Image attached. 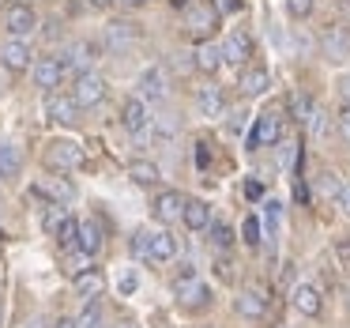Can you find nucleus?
Returning <instances> with one entry per match:
<instances>
[{"instance_id":"20","label":"nucleus","mask_w":350,"mask_h":328,"mask_svg":"<svg viewBox=\"0 0 350 328\" xmlns=\"http://www.w3.org/2000/svg\"><path fill=\"white\" fill-rule=\"evenodd\" d=\"M139 99H151V102H159V99H166V76H162L159 68H147L144 76H139Z\"/></svg>"},{"instance_id":"39","label":"nucleus","mask_w":350,"mask_h":328,"mask_svg":"<svg viewBox=\"0 0 350 328\" xmlns=\"http://www.w3.org/2000/svg\"><path fill=\"white\" fill-rule=\"evenodd\" d=\"M335 257L342 268H350V238H335Z\"/></svg>"},{"instance_id":"43","label":"nucleus","mask_w":350,"mask_h":328,"mask_svg":"<svg viewBox=\"0 0 350 328\" xmlns=\"http://www.w3.org/2000/svg\"><path fill=\"white\" fill-rule=\"evenodd\" d=\"M121 290H124V294H132V290H136V275H124V279H121Z\"/></svg>"},{"instance_id":"46","label":"nucleus","mask_w":350,"mask_h":328,"mask_svg":"<svg viewBox=\"0 0 350 328\" xmlns=\"http://www.w3.org/2000/svg\"><path fill=\"white\" fill-rule=\"evenodd\" d=\"M57 328H79V320H72V317H61V320H57Z\"/></svg>"},{"instance_id":"31","label":"nucleus","mask_w":350,"mask_h":328,"mask_svg":"<svg viewBox=\"0 0 350 328\" xmlns=\"http://www.w3.org/2000/svg\"><path fill=\"white\" fill-rule=\"evenodd\" d=\"M211 245L215 249H230V245H234V230H230L226 223H211Z\"/></svg>"},{"instance_id":"37","label":"nucleus","mask_w":350,"mask_h":328,"mask_svg":"<svg viewBox=\"0 0 350 328\" xmlns=\"http://www.w3.org/2000/svg\"><path fill=\"white\" fill-rule=\"evenodd\" d=\"M286 12L294 19H309V12H312V0H286Z\"/></svg>"},{"instance_id":"18","label":"nucleus","mask_w":350,"mask_h":328,"mask_svg":"<svg viewBox=\"0 0 350 328\" xmlns=\"http://www.w3.org/2000/svg\"><path fill=\"white\" fill-rule=\"evenodd\" d=\"M72 287H76L79 298H98L102 290H106V275H102L98 268H91V272H76Z\"/></svg>"},{"instance_id":"47","label":"nucleus","mask_w":350,"mask_h":328,"mask_svg":"<svg viewBox=\"0 0 350 328\" xmlns=\"http://www.w3.org/2000/svg\"><path fill=\"white\" fill-rule=\"evenodd\" d=\"M94 8H109V4H113V0H91Z\"/></svg>"},{"instance_id":"14","label":"nucleus","mask_w":350,"mask_h":328,"mask_svg":"<svg viewBox=\"0 0 350 328\" xmlns=\"http://www.w3.org/2000/svg\"><path fill=\"white\" fill-rule=\"evenodd\" d=\"M249 57H252V42H249V34L234 31L226 42H222V61H226V64H245Z\"/></svg>"},{"instance_id":"27","label":"nucleus","mask_w":350,"mask_h":328,"mask_svg":"<svg viewBox=\"0 0 350 328\" xmlns=\"http://www.w3.org/2000/svg\"><path fill=\"white\" fill-rule=\"evenodd\" d=\"M139 38V31H136V23H124V19H121V23H109V31H106V42H109V46H129V42H136Z\"/></svg>"},{"instance_id":"32","label":"nucleus","mask_w":350,"mask_h":328,"mask_svg":"<svg viewBox=\"0 0 350 328\" xmlns=\"http://www.w3.org/2000/svg\"><path fill=\"white\" fill-rule=\"evenodd\" d=\"M57 242H61V245H76L79 242V223L72 219V215H64L61 230H57Z\"/></svg>"},{"instance_id":"11","label":"nucleus","mask_w":350,"mask_h":328,"mask_svg":"<svg viewBox=\"0 0 350 328\" xmlns=\"http://www.w3.org/2000/svg\"><path fill=\"white\" fill-rule=\"evenodd\" d=\"M121 125L129 132H144L147 125H151V110H147V102L139 99V94H136V99H124L121 102Z\"/></svg>"},{"instance_id":"2","label":"nucleus","mask_w":350,"mask_h":328,"mask_svg":"<svg viewBox=\"0 0 350 328\" xmlns=\"http://www.w3.org/2000/svg\"><path fill=\"white\" fill-rule=\"evenodd\" d=\"M42 162H46L53 174H68V170H76L79 162H83V151H79L76 140H49Z\"/></svg>"},{"instance_id":"9","label":"nucleus","mask_w":350,"mask_h":328,"mask_svg":"<svg viewBox=\"0 0 350 328\" xmlns=\"http://www.w3.org/2000/svg\"><path fill=\"white\" fill-rule=\"evenodd\" d=\"M151 215L159 223H177L185 215V197H181V192H174V189L159 192V197L151 200Z\"/></svg>"},{"instance_id":"48","label":"nucleus","mask_w":350,"mask_h":328,"mask_svg":"<svg viewBox=\"0 0 350 328\" xmlns=\"http://www.w3.org/2000/svg\"><path fill=\"white\" fill-rule=\"evenodd\" d=\"M121 4H129V8H139V4H144V0H121Z\"/></svg>"},{"instance_id":"29","label":"nucleus","mask_w":350,"mask_h":328,"mask_svg":"<svg viewBox=\"0 0 350 328\" xmlns=\"http://www.w3.org/2000/svg\"><path fill=\"white\" fill-rule=\"evenodd\" d=\"M290 110H294V117H297V121H305V125H309L312 114H317V106L309 102V94H290Z\"/></svg>"},{"instance_id":"28","label":"nucleus","mask_w":350,"mask_h":328,"mask_svg":"<svg viewBox=\"0 0 350 328\" xmlns=\"http://www.w3.org/2000/svg\"><path fill=\"white\" fill-rule=\"evenodd\" d=\"M317 185H320V192H324V197H332V200L342 192V181H339V174H335V170H320Z\"/></svg>"},{"instance_id":"12","label":"nucleus","mask_w":350,"mask_h":328,"mask_svg":"<svg viewBox=\"0 0 350 328\" xmlns=\"http://www.w3.org/2000/svg\"><path fill=\"white\" fill-rule=\"evenodd\" d=\"M64 64H61V57H42L38 64H34V84L42 87V91H57L61 87V79H64Z\"/></svg>"},{"instance_id":"26","label":"nucleus","mask_w":350,"mask_h":328,"mask_svg":"<svg viewBox=\"0 0 350 328\" xmlns=\"http://www.w3.org/2000/svg\"><path fill=\"white\" fill-rule=\"evenodd\" d=\"M23 166V151L16 144H0V177H16Z\"/></svg>"},{"instance_id":"6","label":"nucleus","mask_w":350,"mask_h":328,"mask_svg":"<svg viewBox=\"0 0 350 328\" xmlns=\"http://www.w3.org/2000/svg\"><path fill=\"white\" fill-rule=\"evenodd\" d=\"M0 64H4L8 72H27L38 61H34V49H31L27 38H8L4 46H0Z\"/></svg>"},{"instance_id":"7","label":"nucleus","mask_w":350,"mask_h":328,"mask_svg":"<svg viewBox=\"0 0 350 328\" xmlns=\"http://www.w3.org/2000/svg\"><path fill=\"white\" fill-rule=\"evenodd\" d=\"M46 114H49V121H61V125H76V121H79V102L72 99V94L49 91V99H46Z\"/></svg>"},{"instance_id":"23","label":"nucleus","mask_w":350,"mask_h":328,"mask_svg":"<svg viewBox=\"0 0 350 328\" xmlns=\"http://www.w3.org/2000/svg\"><path fill=\"white\" fill-rule=\"evenodd\" d=\"M177 257V238L170 230H151V260H174Z\"/></svg>"},{"instance_id":"36","label":"nucleus","mask_w":350,"mask_h":328,"mask_svg":"<svg viewBox=\"0 0 350 328\" xmlns=\"http://www.w3.org/2000/svg\"><path fill=\"white\" fill-rule=\"evenodd\" d=\"M132 249H136V257L151 260V230H136V238H132Z\"/></svg>"},{"instance_id":"44","label":"nucleus","mask_w":350,"mask_h":328,"mask_svg":"<svg viewBox=\"0 0 350 328\" xmlns=\"http://www.w3.org/2000/svg\"><path fill=\"white\" fill-rule=\"evenodd\" d=\"M245 129V114H234V121H230V132H241Z\"/></svg>"},{"instance_id":"35","label":"nucleus","mask_w":350,"mask_h":328,"mask_svg":"<svg viewBox=\"0 0 350 328\" xmlns=\"http://www.w3.org/2000/svg\"><path fill=\"white\" fill-rule=\"evenodd\" d=\"M98 320H102V310H98V302H87V310L79 313V328H98Z\"/></svg>"},{"instance_id":"21","label":"nucleus","mask_w":350,"mask_h":328,"mask_svg":"<svg viewBox=\"0 0 350 328\" xmlns=\"http://www.w3.org/2000/svg\"><path fill=\"white\" fill-rule=\"evenodd\" d=\"M196 106H200V114H204V117H222V114H226V99H222L219 87H200Z\"/></svg>"},{"instance_id":"10","label":"nucleus","mask_w":350,"mask_h":328,"mask_svg":"<svg viewBox=\"0 0 350 328\" xmlns=\"http://www.w3.org/2000/svg\"><path fill=\"white\" fill-rule=\"evenodd\" d=\"M290 302H294V310L301 313V317H320V313H324V298H320V290L312 287V283H297Z\"/></svg>"},{"instance_id":"42","label":"nucleus","mask_w":350,"mask_h":328,"mask_svg":"<svg viewBox=\"0 0 350 328\" xmlns=\"http://www.w3.org/2000/svg\"><path fill=\"white\" fill-rule=\"evenodd\" d=\"M335 204H339L342 212L350 215V185H342V192H339V197H335Z\"/></svg>"},{"instance_id":"3","label":"nucleus","mask_w":350,"mask_h":328,"mask_svg":"<svg viewBox=\"0 0 350 328\" xmlns=\"http://www.w3.org/2000/svg\"><path fill=\"white\" fill-rule=\"evenodd\" d=\"M106 91H109V84L98 72H83V76H76L72 99L79 102V110H91V106H102V102H106Z\"/></svg>"},{"instance_id":"41","label":"nucleus","mask_w":350,"mask_h":328,"mask_svg":"<svg viewBox=\"0 0 350 328\" xmlns=\"http://www.w3.org/2000/svg\"><path fill=\"white\" fill-rule=\"evenodd\" d=\"M264 219H267V227H279V204H275V200H267V204H264Z\"/></svg>"},{"instance_id":"17","label":"nucleus","mask_w":350,"mask_h":328,"mask_svg":"<svg viewBox=\"0 0 350 328\" xmlns=\"http://www.w3.org/2000/svg\"><path fill=\"white\" fill-rule=\"evenodd\" d=\"M91 61H94V46H91V42H76V46H68L61 53V64H64V68H79V76L91 72V68H87Z\"/></svg>"},{"instance_id":"1","label":"nucleus","mask_w":350,"mask_h":328,"mask_svg":"<svg viewBox=\"0 0 350 328\" xmlns=\"http://www.w3.org/2000/svg\"><path fill=\"white\" fill-rule=\"evenodd\" d=\"M174 290H177V302L189 305V310H204V305L211 302V290H207L204 279H196V268H192V264L181 268V275H177Z\"/></svg>"},{"instance_id":"8","label":"nucleus","mask_w":350,"mask_h":328,"mask_svg":"<svg viewBox=\"0 0 350 328\" xmlns=\"http://www.w3.org/2000/svg\"><path fill=\"white\" fill-rule=\"evenodd\" d=\"M267 290L264 287H245L241 294H237V302H234V310L241 313V317H249V320H260L267 313Z\"/></svg>"},{"instance_id":"33","label":"nucleus","mask_w":350,"mask_h":328,"mask_svg":"<svg viewBox=\"0 0 350 328\" xmlns=\"http://www.w3.org/2000/svg\"><path fill=\"white\" fill-rule=\"evenodd\" d=\"M241 242L249 245V249H256V245H260V219H256V215H249V219L241 223Z\"/></svg>"},{"instance_id":"22","label":"nucleus","mask_w":350,"mask_h":328,"mask_svg":"<svg viewBox=\"0 0 350 328\" xmlns=\"http://www.w3.org/2000/svg\"><path fill=\"white\" fill-rule=\"evenodd\" d=\"M129 177H132L136 185H159V181H162V170L154 166L151 159H132V162H129Z\"/></svg>"},{"instance_id":"45","label":"nucleus","mask_w":350,"mask_h":328,"mask_svg":"<svg viewBox=\"0 0 350 328\" xmlns=\"http://www.w3.org/2000/svg\"><path fill=\"white\" fill-rule=\"evenodd\" d=\"M245 192H249V197L256 200V197H260V192H264V189H260V181H249V185H245Z\"/></svg>"},{"instance_id":"49","label":"nucleus","mask_w":350,"mask_h":328,"mask_svg":"<svg viewBox=\"0 0 350 328\" xmlns=\"http://www.w3.org/2000/svg\"><path fill=\"white\" fill-rule=\"evenodd\" d=\"M0 207H4V200H0Z\"/></svg>"},{"instance_id":"13","label":"nucleus","mask_w":350,"mask_h":328,"mask_svg":"<svg viewBox=\"0 0 350 328\" xmlns=\"http://www.w3.org/2000/svg\"><path fill=\"white\" fill-rule=\"evenodd\" d=\"M320 46H324L327 61H347L350 57V31L347 27H327L324 38H320Z\"/></svg>"},{"instance_id":"34","label":"nucleus","mask_w":350,"mask_h":328,"mask_svg":"<svg viewBox=\"0 0 350 328\" xmlns=\"http://www.w3.org/2000/svg\"><path fill=\"white\" fill-rule=\"evenodd\" d=\"M64 215H68V212H64L61 204H49V212H46V219H42V227H46L49 234H57V230H61V223H64Z\"/></svg>"},{"instance_id":"24","label":"nucleus","mask_w":350,"mask_h":328,"mask_svg":"<svg viewBox=\"0 0 350 328\" xmlns=\"http://www.w3.org/2000/svg\"><path fill=\"white\" fill-rule=\"evenodd\" d=\"M185 23H189V34H196V38H204L207 31H215V12H211V8H189V16H185Z\"/></svg>"},{"instance_id":"38","label":"nucleus","mask_w":350,"mask_h":328,"mask_svg":"<svg viewBox=\"0 0 350 328\" xmlns=\"http://www.w3.org/2000/svg\"><path fill=\"white\" fill-rule=\"evenodd\" d=\"M309 129H312V136H324L327 132V114L324 110H317V114L309 117Z\"/></svg>"},{"instance_id":"15","label":"nucleus","mask_w":350,"mask_h":328,"mask_svg":"<svg viewBox=\"0 0 350 328\" xmlns=\"http://www.w3.org/2000/svg\"><path fill=\"white\" fill-rule=\"evenodd\" d=\"M237 87H241L245 99H256V94H264L267 87H271V72H267V68H256V64H252V68L241 72V84H237Z\"/></svg>"},{"instance_id":"5","label":"nucleus","mask_w":350,"mask_h":328,"mask_svg":"<svg viewBox=\"0 0 350 328\" xmlns=\"http://www.w3.org/2000/svg\"><path fill=\"white\" fill-rule=\"evenodd\" d=\"M34 27H38V16H34L31 4H8L4 8V31H8V38H27V34H34Z\"/></svg>"},{"instance_id":"30","label":"nucleus","mask_w":350,"mask_h":328,"mask_svg":"<svg viewBox=\"0 0 350 328\" xmlns=\"http://www.w3.org/2000/svg\"><path fill=\"white\" fill-rule=\"evenodd\" d=\"M34 192H49V197H53V204H61V200H72V185L68 181H49V185H38V189Z\"/></svg>"},{"instance_id":"16","label":"nucleus","mask_w":350,"mask_h":328,"mask_svg":"<svg viewBox=\"0 0 350 328\" xmlns=\"http://www.w3.org/2000/svg\"><path fill=\"white\" fill-rule=\"evenodd\" d=\"M181 223L189 230H207V227H211V204H207V200H185Z\"/></svg>"},{"instance_id":"4","label":"nucleus","mask_w":350,"mask_h":328,"mask_svg":"<svg viewBox=\"0 0 350 328\" xmlns=\"http://www.w3.org/2000/svg\"><path fill=\"white\" fill-rule=\"evenodd\" d=\"M279 140H282V114H275V110L260 114L256 125H252V132H249V151L267 147V144H279Z\"/></svg>"},{"instance_id":"19","label":"nucleus","mask_w":350,"mask_h":328,"mask_svg":"<svg viewBox=\"0 0 350 328\" xmlns=\"http://www.w3.org/2000/svg\"><path fill=\"white\" fill-rule=\"evenodd\" d=\"M76 249L83 253V257H98L102 253V227L98 223H79V242H76Z\"/></svg>"},{"instance_id":"25","label":"nucleus","mask_w":350,"mask_h":328,"mask_svg":"<svg viewBox=\"0 0 350 328\" xmlns=\"http://www.w3.org/2000/svg\"><path fill=\"white\" fill-rule=\"evenodd\" d=\"M222 64H226V61H222V46H200V49H196V68H200V72L215 76Z\"/></svg>"},{"instance_id":"40","label":"nucleus","mask_w":350,"mask_h":328,"mask_svg":"<svg viewBox=\"0 0 350 328\" xmlns=\"http://www.w3.org/2000/svg\"><path fill=\"white\" fill-rule=\"evenodd\" d=\"M339 136L350 144V106H342V110H339Z\"/></svg>"}]
</instances>
